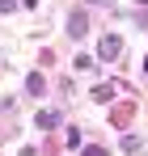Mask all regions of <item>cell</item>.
<instances>
[{"label": "cell", "instance_id": "3957f363", "mask_svg": "<svg viewBox=\"0 0 148 156\" xmlns=\"http://www.w3.org/2000/svg\"><path fill=\"white\" fill-rule=\"evenodd\" d=\"M110 97H114V89H110V84H102V89H93V101H110Z\"/></svg>", "mask_w": 148, "mask_h": 156}, {"label": "cell", "instance_id": "52a82bcc", "mask_svg": "<svg viewBox=\"0 0 148 156\" xmlns=\"http://www.w3.org/2000/svg\"><path fill=\"white\" fill-rule=\"evenodd\" d=\"M85 156H106V148H85Z\"/></svg>", "mask_w": 148, "mask_h": 156}, {"label": "cell", "instance_id": "7a4b0ae2", "mask_svg": "<svg viewBox=\"0 0 148 156\" xmlns=\"http://www.w3.org/2000/svg\"><path fill=\"white\" fill-rule=\"evenodd\" d=\"M38 127H59V114H55V110H43V114H38Z\"/></svg>", "mask_w": 148, "mask_h": 156}, {"label": "cell", "instance_id": "5b68a950", "mask_svg": "<svg viewBox=\"0 0 148 156\" xmlns=\"http://www.w3.org/2000/svg\"><path fill=\"white\" fill-rule=\"evenodd\" d=\"M25 93H43V76H30V80H25Z\"/></svg>", "mask_w": 148, "mask_h": 156}, {"label": "cell", "instance_id": "8992f818", "mask_svg": "<svg viewBox=\"0 0 148 156\" xmlns=\"http://www.w3.org/2000/svg\"><path fill=\"white\" fill-rule=\"evenodd\" d=\"M17 9V0H0V13H13Z\"/></svg>", "mask_w": 148, "mask_h": 156}, {"label": "cell", "instance_id": "277c9868", "mask_svg": "<svg viewBox=\"0 0 148 156\" xmlns=\"http://www.w3.org/2000/svg\"><path fill=\"white\" fill-rule=\"evenodd\" d=\"M72 34H76V38L85 34V13H72Z\"/></svg>", "mask_w": 148, "mask_h": 156}, {"label": "cell", "instance_id": "6da1fadb", "mask_svg": "<svg viewBox=\"0 0 148 156\" xmlns=\"http://www.w3.org/2000/svg\"><path fill=\"white\" fill-rule=\"evenodd\" d=\"M119 51H123V38H119V34H106V38H102V47H98L102 59H119Z\"/></svg>", "mask_w": 148, "mask_h": 156}]
</instances>
